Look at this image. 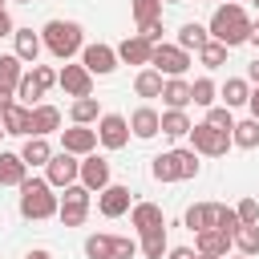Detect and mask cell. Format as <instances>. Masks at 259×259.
<instances>
[{"mask_svg":"<svg viewBox=\"0 0 259 259\" xmlns=\"http://www.w3.org/2000/svg\"><path fill=\"white\" fill-rule=\"evenodd\" d=\"M16 4H32V0H16Z\"/></svg>","mask_w":259,"mask_h":259,"instance_id":"9f6ffc18","label":"cell"},{"mask_svg":"<svg viewBox=\"0 0 259 259\" xmlns=\"http://www.w3.org/2000/svg\"><path fill=\"white\" fill-rule=\"evenodd\" d=\"M239 227H243V223H239L235 206L214 202V210H210V231H223V235H231V239H235V231H239Z\"/></svg>","mask_w":259,"mask_h":259,"instance_id":"4dcf8cb0","label":"cell"},{"mask_svg":"<svg viewBox=\"0 0 259 259\" xmlns=\"http://www.w3.org/2000/svg\"><path fill=\"white\" fill-rule=\"evenodd\" d=\"M61 150H69V154H77V158L93 154V150H97V130H89V125H69V130H61Z\"/></svg>","mask_w":259,"mask_h":259,"instance_id":"9a60e30c","label":"cell"},{"mask_svg":"<svg viewBox=\"0 0 259 259\" xmlns=\"http://www.w3.org/2000/svg\"><path fill=\"white\" fill-rule=\"evenodd\" d=\"M130 134L142 138V142L158 138V134H162V113H158L154 105H138V109L130 113Z\"/></svg>","mask_w":259,"mask_h":259,"instance_id":"5bb4252c","label":"cell"},{"mask_svg":"<svg viewBox=\"0 0 259 259\" xmlns=\"http://www.w3.org/2000/svg\"><path fill=\"white\" fill-rule=\"evenodd\" d=\"M150 69H158L162 77H186L190 69V53L178 49V45H154V57H150Z\"/></svg>","mask_w":259,"mask_h":259,"instance_id":"ba28073f","label":"cell"},{"mask_svg":"<svg viewBox=\"0 0 259 259\" xmlns=\"http://www.w3.org/2000/svg\"><path fill=\"white\" fill-rule=\"evenodd\" d=\"M210 210H214V202H194V206H186V214H182V223H186V231H210Z\"/></svg>","mask_w":259,"mask_h":259,"instance_id":"d6a6232c","label":"cell"},{"mask_svg":"<svg viewBox=\"0 0 259 259\" xmlns=\"http://www.w3.org/2000/svg\"><path fill=\"white\" fill-rule=\"evenodd\" d=\"M85 255L89 259H113V235H89L85 239Z\"/></svg>","mask_w":259,"mask_h":259,"instance_id":"ab89813d","label":"cell"},{"mask_svg":"<svg viewBox=\"0 0 259 259\" xmlns=\"http://www.w3.org/2000/svg\"><path fill=\"white\" fill-rule=\"evenodd\" d=\"M138 251H142L146 259H166V255H170L166 227H158V231H146V235H142V243H138Z\"/></svg>","mask_w":259,"mask_h":259,"instance_id":"484cf974","label":"cell"},{"mask_svg":"<svg viewBox=\"0 0 259 259\" xmlns=\"http://www.w3.org/2000/svg\"><path fill=\"white\" fill-rule=\"evenodd\" d=\"M162 101H166V109H186L190 105V81L186 77H166Z\"/></svg>","mask_w":259,"mask_h":259,"instance_id":"44dd1931","label":"cell"},{"mask_svg":"<svg viewBox=\"0 0 259 259\" xmlns=\"http://www.w3.org/2000/svg\"><path fill=\"white\" fill-rule=\"evenodd\" d=\"M134 255H138V243L125 235H113V259H134Z\"/></svg>","mask_w":259,"mask_h":259,"instance_id":"ee69618b","label":"cell"},{"mask_svg":"<svg viewBox=\"0 0 259 259\" xmlns=\"http://www.w3.org/2000/svg\"><path fill=\"white\" fill-rule=\"evenodd\" d=\"M251 24H255V20L247 16V8L235 4V0H227V4H219L214 16H210V40H219V45H227V49L247 45V40H251Z\"/></svg>","mask_w":259,"mask_h":259,"instance_id":"6da1fadb","label":"cell"},{"mask_svg":"<svg viewBox=\"0 0 259 259\" xmlns=\"http://www.w3.org/2000/svg\"><path fill=\"white\" fill-rule=\"evenodd\" d=\"M40 97H45V89L32 81V69H28V73L20 77V85H16V101H20V105H28V109H36V105H40Z\"/></svg>","mask_w":259,"mask_h":259,"instance_id":"e575fe53","label":"cell"},{"mask_svg":"<svg viewBox=\"0 0 259 259\" xmlns=\"http://www.w3.org/2000/svg\"><path fill=\"white\" fill-rule=\"evenodd\" d=\"M247 109H251V117H255V121H259V85H255V89H251V97H247Z\"/></svg>","mask_w":259,"mask_h":259,"instance_id":"7dc6e473","label":"cell"},{"mask_svg":"<svg viewBox=\"0 0 259 259\" xmlns=\"http://www.w3.org/2000/svg\"><path fill=\"white\" fill-rule=\"evenodd\" d=\"M239 259H247V255H239Z\"/></svg>","mask_w":259,"mask_h":259,"instance_id":"94428289","label":"cell"},{"mask_svg":"<svg viewBox=\"0 0 259 259\" xmlns=\"http://www.w3.org/2000/svg\"><path fill=\"white\" fill-rule=\"evenodd\" d=\"M12 32H16V24H12L8 8H0V36H12Z\"/></svg>","mask_w":259,"mask_h":259,"instance_id":"bcb514c9","label":"cell"},{"mask_svg":"<svg viewBox=\"0 0 259 259\" xmlns=\"http://www.w3.org/2000/svg\"><path fill=\"white\" fill-rule=\"evenodd\" d=\"M81 65L93 77H109L117 69V49H109V45H85L81 49Z\"/></svg>","mask_w":259,"mask_h":259,"instance_id":"8fae6325","label":"cell"},{"mask_svg":"<svg viewBox=\"0 0 259 259\" xmlns=\"http://www.w3.org/2000/svg\"><path fill=\"white\" fill-rule=\"evenodd\" d=\"M20 158H24V166H49V158H53V146H49V138H24V146H20Z\"/></svg>","mask_w":259,"mask_h":259,"instance_id":"d4e9b609","label":"cell"},{"mask_svg":"<svg viewBox=\"0 0 259 259\" xmlns=\"http://www.w3.org/2000/svg\"><path fill=\"white\" fill-rule=\"evenodd\" d=\"M57 85L77 101V97H93V73L85 69V65H65L61 73H57Z\"/></svg>","mask_w":259,"mask_h":259,"instance_id":"30bf717a","label":"cell"},{"mask_svg":"<svg viewBox=\"0 0 259 259\" xmlns=\"http://www.w3.org/2000/svg\"><path fill=\"white\" fill-rule=\"evenodd\" d=\"M69 117H73V125H93V121H101L97 97H77V101L69 105Z\"/></svg>","mask_w":259,"mask_h":259,"instance_id":"83f0119b","label":"cell"},{"mask_svg":"<svg viewBox=\"0 0 259 259\" xmlns=\"http://www.w3.org/2000/svg\"><path fill=\"white\" fill-rule=\"evenodd\" d=\"M150 57H154V45H150L142 32H134V36H125V40L117 45V61H125V65H142V69H150Z\"/></svg>","mask_w":259,"mask_h":259,"instance_id":"2e32d148","label":"cell"},{"mask_svg":"<svg viewBox=\"0 0 259 259\" xmlns=\"http://www.w3.org/2000/svg\"><path fill=\"white\" fill-rule=\"evenodd\" d=\"M130 12L138 20V28H142L150 20H162V0H130Z\"/></svg>","mask_w":259,"mask_h":259,"instance_id":"8d00e7d4","label":"cell"},{"mask_svg":"<svg viewBox=\"0 0 259 259\" xmlns=\"http://www.w3.org/2000/svg\"><path fill=\"white\" fill-rule=\"evenodd\" d=\"M12 40H16V57L24 61V65H36V57H40V49H45V40H40V32H32V28H16L12 32Z\"/></svg>","mask_w":259,"mask_h":259,"instance_id":"ffe728a7","label":"cell"},{"mask_svg":"<svg viewBox=\"0 0 259 259\" xmlns=\"http://www.w3.org/2000/svg\"><path fill=\"white\" fill-rule=\"evenodd\" d=\"M194 125H190V117H186V109H166L162 113V134L166 138H186Z\"/></svg>","mask_w":259,"mask_h":259,"instance_id":"1f68e13d","label":"cell"},{"mask_svg":"<svg viewBox=\"0 0 259 259\" xmlns=\"http://www.w3.org/2000/svg\"><path fill=\"white\" fill-rule=\"evenodd\" d=\"M194 259H223V255H198V251H194Z\"/></svg>","mask_w":259,"mask_h":259,"instance_id":"db71d44e","label":"cell"},{"mask_svg":"<svg viewBox=\"0 0 259 259\" xmlns=\"http://www.w3.org/2000/svg\"><path fill=\"white\" fill-rule=\"evenodd\" d=\"M57 210H61V198L53 194L49 178H24V186H20V214L40 223V219H53Z\"/></svg>","mask_w":259,"mask_h":259,"instance_id":"3957f363","label":"cell"},{"mask_svg":"<svg viewBox=\"0 0 259 259\" xmlns=\"http://www.w3.org/2000/svg\"><path fill=\"white\" fill-rule=\"evenodd\" d=\"M89 186H81V182H73V186H65V198H61V210H57V219L65 223V227H81L85 219H89Z\"/></svg>","mask_w":259,"mask_h":259,"instance_id":"52a82bcc","label":"cell"},{"mask_svg":"<svg viewBox=\"0 0 259 259\" xmlns=\"http://www.w3.org/2000/svg\"><path fill=\"white\" fill-rule=\"evenodd\" d=\"M235 4H239V0H235Z\"/></svg>","mask_w":259,"mask_h":259,"instance_id":"6125c7cd","label":"cell"},{"mask_svg":"<svg viewBox=\"0 0 259 259\" xmlns=\"http://www.w3.org/2000/svg\"><path fill=\"white\" fill-rule=\"evenodd\" d=\"M12 101H16V89H4V85H0V109H8Z\"/></svg>","mask_w":259,"mask_h":259,"instance_id":"c3c4849f","label":"cell"},{"mask_svg":"<svg viewBox=\"0 0 259 259\" xmlns=\"http://www.w3.org/2000/svg\"><path fill=\"white\" fill-rule=\"evenodd\" d=\"M166 259H194V251H190V247H170Z\"/></svg>","mask_w":259,"mask_h":259,"instance_id":"681fc988","label":"cell"},{"mask_svg":"<svg viewBox=\"0 0 259 259\" xmlns=\"http://www.w3.org/2000/svg\"><path fill=\"white\" fill-rule=\"evenodd\" d=\"M231 142H235L239 150H259V121H255V117H247V121H235V134H231Z\"/></svg>","mask_w":259,"mask_h":259,"instance_id":"836d02e7","label":"cell"},{"mask_svg":"<svg viewBox=\"0 0 259 259\" xmlns=\"http://www.w3.org/2000/svg\"><path fill=\"white\" fill-rule=\"evenodd\" d=\"M97 142H101L105 150H121V146L130 142V117H121V113H101V121H97Z\"/></svg>","mask_w":259,"mask_h":259,"instance_id":"9c48e42d","label":"cell"},{"mask_svg":"<svg viewBox=\"0 0 259 259\" xmlns=\"http://www.w3.org/2000/svg\"><path fill=\"white\" fill-rule=\"evenodd\" d=\"M45 178H49L53 190H65V186L81 182V158L69 154V150H57V154L49 158V166H45Z\"/></svg>","mask_w":259,"mask_h":259,"instance_id":"8992f818","label":"cell"},{"mask_svg":"<svg viewBox=\"0 0 259 259\" xmlns=\"http://www.w3.org/2000/svg\"><path fill=\"white\" fill-rule=\"evenodd\" d=\"M53 130H61V109L40 101V105L32 109V138H49Z\"/></svg>","mask_w":259,"mask_h":259,"instance_id":"7402d4cb","label":"cell"},{"mask_svg":"<svg viewBox=\"0 0 259 259\" xmlns=\"http://www.w3.org/2000/svg\"><path fill=\"white\" fill-rule=\"evenodd\" d=\"M97 210L105 214V219H121V214H130L134 210V202H130V186H105L101 194H97Z\"/></svg>","mask_w":259,"mask_h":259,"instance_id":"7c38bea8","label":"cell"},{"mask_svg":"<svg viewBox=\"0 0 259 259\" xmlns=\"http://www.w3.org/2000/svg\"><path fill=\"white\" fill-rule=\"evenodd\" d=\"M174 45H178V49H186V53H190V49L198 53L202 45H210V28H202V24H194V20H186V24L178 28V40H174Z\"/></svg>","mask_w":259,"mask_h":259,"instance_id":"cb8c5ba5","label":"cell"},{"mask_svg":"<svg viewBox=\"0 0 259 259\" xmlns=\"http://www.w3.org/2000/svg\"><path fill=\"white\" fill-rule=\"evenodd\" d=\"M227 53H231L227 45L210 40V45H202V49H198V65H202V69H219V65H227Z\"/></svg>","mask_w":259,"mask_h":259,"instance_id":"74e56055","label":"cell"},{"mask_svg":"<svg viewBox=\"0 0 259 259\" xmlns=\"http://www.w3.org/2000/svg\"><path fill=\"white\" fill-rule=\"evenodd\" d=\"M206 125H214V130H223V134H235V113H231L227 105H210V109H206Z\"/></svg>","mask_w":259,"mask_h":259,"instance_id":"60d3db41","label":"cell"},{"mask_svg":"<svg viewBox=\"0 0 259 259\" xmlns=\"http://www.w3.org/2000/svg\"><path fill=\"white\" fill-rule=\"evenodd\" d=\"M231 235H223V231H198V243H194V251L198 255H223L227 259V251H231Z\"/></svg>","mask_w":259,"mask_h":259,"instance_id":"603a6c76","label":"cell"},{"mask_svg":"<svg viewBox=\"0 0 259 259\" xmlns=\"http://www.w3.org/2000/svg\"><path fill=\"white\" fill-rule=\"evenodd\" d=\"M214 93H219V85H214L210 77H198V81H190V105H202V109H210V105H214Z\"/></svg>","mask_w":259,"mask_h":259,"instance_id":"d590c367","label":"cell"},{"mask_svg":"<svg viewBox=\"0 0 259 259\" xmlns=\"http://www.w3.org/2000/svg\"><path fill=\"white\" fill-rule=\"evenodd\" d=\"M251 4H255V8H259V0H251Z\"/></svg>","mask_w":259,"mask_h":259,"instance_id":"680465c9","label":"cell"},{"mask_svg":"<svg viewBox=\"0 0 259 259\" xmlns=\"http://www.w3.org/2000/svg\"><path fill=\"white\" fill-rule=\"evenodd\" d=\"M0 125L12 138H32V109L20 105V101H12L8 109H0Z\"/></svg>","mask_w":259,"mask_h":259,"instance_id":"4fadbf2b","label":"cell"},{"mask_svg":"<svg viewBox=\"0 0 259 259\" xmlns=\"http://www.w3.org/2000/svg\"><path fill=\"white\" fill-rule=\"evenodd\" d=\"M24 73H28V69H24V61H20L16 53H0V85H4V89H16Z\"/></svg>","mask_w":259,"mask_h":259,"instance_id":"f1b7e54d","label":"cell"},{"mask_svg":"<svg viewBox=\"0 0 259 259\" xmlns=\"http://www.w3.org/2000/svg\"><path fill=\"white\" fill-rule=\"evenodd\" d=\"M0 138H4V125H0Z\"/></svg>","mask_w":259,"mask_h":259,"instance_id":"6f0895ef","label":"cell"},{"mask_svg":"<svg viewBox=\"0 0 259 259\" xmlns=\"http://www.w3.org/2000/svg\"><path fill=\"white\" fill-rule=\"evenodd\" d=\"M138 32H142L150 45H162V32H166V28H162V20H150V24H142Z\"/></svg>","mask_w":259,"mask_h":259,"instance_id":"f6af8a7d","label":"cell"},{"mask_svg":"<svg viewBox=\"0 0 259 259\" xmlns=\"http://www.w3.org/2000/svg\"><path fill=\"white\" fill-rule=\"evenodd\" d=\"M219 93H223V105H227V109L247 105V97H251V81H243V77H227V85H223Z\"/></svg>","mask_w":259,"mask_h":259,"instance_id":"f546056e","label":"cell"},{"mask_svg":"<svg viewBox=\"0 0 259 259\" xmlns=\"http://www.w3.org/2000/svg\"><path fill=\"white\" fill-rule=\"evenodd\" d=\"M81 186H89V190H105L109 186V162L101 158V154H85L81 158Z\"/></svg>","mask_w":259,"mask_h":259,"instance_id":"e0dca14e","label":"cell"},{"mask_svg":"<svg viewBox=\"0 0 259 259\" xmlns=\"http://www.w3.org/2000/svg\"><path fill=\"white\" fill-rule=\"evenodd\" d=\"M235 214H239L243 227H255V223H259V202H255V198H243V202L235 206Z\"/></svg>","mask_w":259,"mask_h":259,"instance_id":"b9f144b4","label":"cell"},{"mask_svg":"<svg viewBox=\"0 0 259 259\" xmlns=\"http://www.w3.org/2000/svg\"><path fill=\"white\" fill-rule=\"evenodd\" d=\"M24 178H28V166H24V158L20 154H12V150H0V186H24Z\"/></svg>","mask_w":259,"mask_h":259,"instance_id":"d6986e66","label":"cell"},{"mask_svg":"<svg viewBox=\"0 0 259 259\" xmlns=\"http://www.w3.org/2000/svg\"><path fill=\"white\" fill-rule=\"evenodd\" d=\"M0 8H4V0H0Z\"/></svg>","mask_w":259,"mask_h":259,"instance_id":"91938a15","label":"cell"},{"mask_svg":"<svg viewBox=\"0 0 259 259\" xmlns=\"http://www.w3.org/2000/svg\"><path fill=\"white\" fill-rule=\"evenodd\" d=\"M190 150L194 154H202V158H223L235 142H231V134H223V130H214V125H206V121H198L190 134Z\"/></svg>","mask_w":259,"mask_h":259,"instance_id":"5b68a950","label":"cell"},{"mask_svg":"<svg viewBox=\"0 0 259 259\" xmlns=\"http://www.w3.org/2000/svg\"><path fill=\"white\" fill-rule=\"evenodd\" d=\"M198 154L194 150H166L150 162V174L158 182H186V178H198Z\"/></svg>","mask_w":259,"mask_h":259,"instance_id":"277c9868","label":"cell"},{"mask_svg":"<svg viewBox=\"0 0 259 259\" xmlns=\"http://www.w3.org/2000/svg\"><path fill=\"white\" fill-rule=\"evenodd\" d=\"M130 227H134L138 235H146V231L166 227V214H162L158 202H134V210H130Z\"/></svg>","mask_w":259,"mask_h":259,"instance_id":"ac0fdd59","label":"cell"},{"mask_svg":"<svg viewBox=\"0 0 259 259\" xmlns=\"http://www.w3.org/2000/svg\"><path fill=\"white\" fill-rule=\"evenodd\" d=\"M247 81H251V85H259V57L247 65Z\"/></svg>","mask_w":259,"mask_h":259,"instance_id":"f907efd6","label":"cell"},{"mask_svg":"<svg viewBox=\"0 0 259 259\" xmlns=\"http://www.w3.org/2000/svg\"><path fill=\"white\" fill-rule=\"evenodd\" d=\"M40 40H45V49H49L57 61H69L73 53L85 49V28H81L77 20H49V24L40 28Z\"/></svg>","mask_w":259,"mask_h":259,"instance_id":"7a4b0ae2","label":"cell"},{"mask_svg":"<svg viewBox=\"0 0 259 259\" xmlns=\"http://www.w3.org/2000/svg\"><path fill=\"white\" fill-rule=\"evenodd\" d=\"M235 247H239V255H259V223L255 227H239L235 231Z\"/></svg>","mask_w":259,"mask_h":259,"instance_id":"f35d334b","label":"cell"},{"mask_svg":"<svg viewBox=\"0 0 259 259\" xmlns=\"http://www.w3.org/2000/svg\"><path fill=\"white\" fill-rule=\"evenodd\" d=\"M247 45H255V49H259V20L251 24V40H247Z\"/></svg>","mask_w":259,"mask_h":259,"instance_id":"816d5d0a","label":"cell"},{"mask_svg":"<svg viewBox=\"0 0 259 259\" xmlns=\"http://www.w3.org/2000/svg\"><path fill=\"white\" fill-rule=\"evenodd\" d=\"M32 81H36V85L49 93V89L57 85V69H53V65H32Z\"/></svg>","mask_w":259,"mask_h":259,"instance_id":"7bdbcfd3","label":"cell"},{"mask_svg":"<svg viewBox=\"0 0 259 259\" xmlns=\"http://www.w3.org/2000/svg\"><path fill=\"white\" fill-rule=\"evenodd\" d=\"M162 4H182V0H162Z\"/></svg>","mask_w":259,"mask_h":259,"instance_id":"11a10c76","label":"cell"},{"mask_svg":"<svg viewBox=\"0 0 259 259\" xmlns=\"http://www.w3.org/2000/svg\"><path fill=\"white\" fill-rule=\"evenodd\" d=\"M162 85H166V77L158 69H138V77H134V93L138 97H162Z\"/></svg>","mask_w":259,"mask_h":259,"instance_id":"4316f807","label":"cell"},{"mask_svg":"<svg viewBox=\"0 0 259 259\" xmlns=\"http://www.w3.org/2000/svg\"><path fill=\"white\" fill-rule=\"evenodd\" d=\"M24 259H53V255H49V251H40V247H36V251H28V255H24Z\"/></svg>","mask_w":259,"mask_h":259,"instance_id":"f5cc1de1","label":"cell"}]
</instances>
